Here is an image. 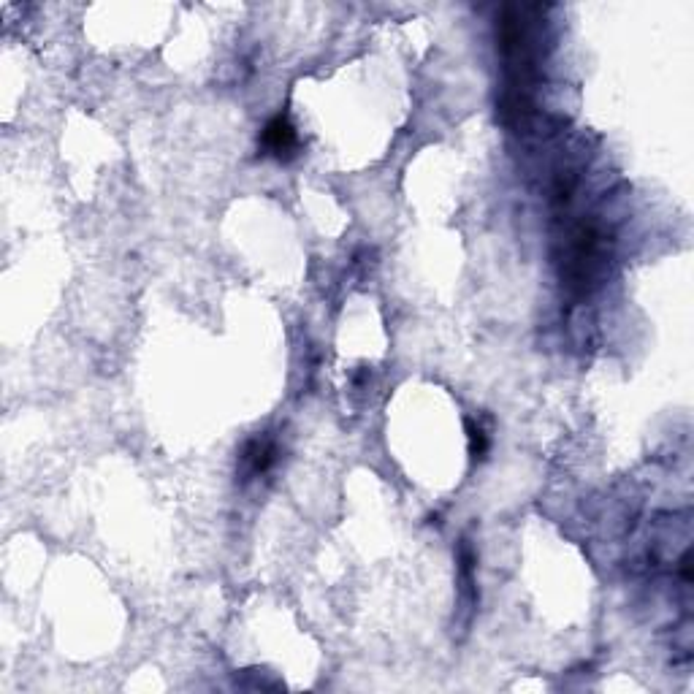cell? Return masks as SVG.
I'll return each instance as SVG.
<instances>
[{"label":"cell","instance_id":"obj_2","mask_svg":"<svg viewBox=\"0 0 694 694\" xmlns=\"http://www.w3.org/2000/svg\"><path fill=\"white\" fill-rule=\"evenodd\" d=\"M277 461V445L269 437H253L242 448V456H239V469H242L244 480H253L266 475L269 469L274 467Z\"/></svg>","mask_w":694,"mask_h":694},{"label":"cell","instance_id":"obj_3","mask_svg":"<svg viewBox=\"0 0 694 694\" xmlns=\"http://www.w3.org/2000/svg\"><path fill=\"white\" fill-rule=\"evenodd\" d=\"M467 434H469V453L472 459H483L488 453V434L486 429L475 421H467Z\"/></svg>","mask_w":694,"mask_h":694},{"label":"cell","instance_id":"obj_1","mask_svg":"<svg viewBox=\"0 0 694 694\" xmlns=\"http://www.w3.org/2000/svg\"><path fill=\"white\" fill-rule=\"evenodd\" d=\"M261 150L280 160H291L299 152V133L285 114H277L266 122L261 133Z\"/></svg>","mask_w":694,"mask_h":694}]
</instances>
